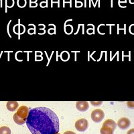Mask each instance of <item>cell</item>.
Listing matches in <instances>:
<instances>
[{"instance_id":"6da1fadb","label":"cell","mask_w":134,"mask_h":134,"mask_svg":"<svg viewBox=\"0 0 134 134\" xmlns=\"http://www.w3.org/2000/svg\"><path fill=\"white\" fill-rule=\"evenodd\" d=\"M26 123L32 134H56L59 131V119L57 114L46 107L32 109Z\"/></svg>"},{"instance_id":"7a4b0ae2","label":"cell","mask_w":134,"mask_h":134,"mask_svg":"<svg viewBox=\"0 0 134 134\" xmlns=\"http://www.w3.org/2000/svg\"><path fill=\"white\" fill-rule=\"evenodd\" d=\"M105 117V113L101 109H95L91 113V119L94 122L96 123H99Z\"/></svg>"},{"instance_id":"3957f363","label":"cell","mask_w":134,"mask_h":134,"mask_svg":"<svg viewBox=\"0 0 134 134\" xmlns=\"http://www.w3.org/2000/svg\"><path fill=\"white\" fill-rule=\"evenodd\" d=\"M75 128L79 131H85L88 128V121L86 119H81L75 123Z\"/></svg>"},{"instance_id":"277c9868","label":"cell","mask_w":134,"mask_h":134,"mask_svg":"<svg viewBox=\"0 0 134 134\" xmlns=\"http://www.w3.org/2000/svg\"><path fill=\"white\" fill-rule=\"evenodd\" d=\"M29 108L26 106H21L18 109L17 111L16 114L24 120L26 121L27 118V116L29 114Z\"/></svg>"},{"instance_id":"5b68a950","label":"cell","mask_w":134,"mask_h":134,"mask_svg":"<svg viewBox=\"0 0 134 134\" xmlns=\"http://www.w3.org/2000/svg\"><path fill=\"white\" fill-rule=\"evenodd\" d=\"M131 125V122L128 118L126 117H122L117 122V125L121 130H126Z\"/></svg>"},{"instance_id":"8992f818","label":"cell","mask_w":134,"mask_h":134,"mask_svg":"<svg viewBox=\"0 0 134 134\" xmlns=\"http://www.w3.org/2000/svg\"><path fill=\"white\" fill-rule=\"evenodd\" d=\"M76 107L79 111H86L89 108V105L88 103L86 101H79L76 103Z\"/></svg>"},{"instance_id":"52a82bcc","label":"cell","mask_w":134,"mask_h":134,"mask_svg":"<svg viewBox=\"0 0 134 134\" xmlns=\"http://www.w3.org/2000/svg\"><path fill=\"white\" fill-rule=\"evenodd\" d=\"M7 109L10 111H14L18 107V103L16 101H9L7 103Z\"/></svg>"},{"instance_id":"ba28073f","label":"cell","mask_w":134,"mask_h":134,"mask_svg":"<svg viewBox=\"0 0 134 134\" xmlns=\"http://www.w3.org/2000/svg\"><path fill=\"white\" fill-rule=\"evenodd\" d=\"M115 130L108 126H102L100 128V134H113Z\"/></svg>"},{"instance_id":"9c48e42d","label":"cell","mask_w":134,"mask_h":134,"mask_svg":"<svg viewBox=\"0 0 134 134\" xmlns=\"http://www.w3.org/2000/svg\"><path fill=\"white\" fill-rule=\"evenodd\" d=\"M103 126L110 127H111L115 130L116 129V127H117V124L113 119H107V120L104 122L103 124Z\"/></svg>"},{"instance_id":"30bf717a","label":"cell","mask_w":134,"mask_h":134,"mask_svg":"<svg viewBox=\"0 0 134 134\" xmlns=\"http://www.w3.org/2000/svg\"><path fill=\"white\" fill-rule=\"evenodd\" d=\"M13 118H14V121H15V124H18V125H23V124H24L26 122V121L21 119V118H20V117H19V116L16 114V113H15V114L14 115V117H13Z\"/></svg>"},{"instance_id":"8fae6325","label":"cell","mask_w":134,"mask_h":134,"mask_svg":"<svg viewBox=\"0 0 134 134\" xmlns=\"http://www.w3.org/2000/svg\"><path fill=\"white\" fill-rule=\"evenodd\" d=\"M12 131L8 127L3 126L0 127V134H11Z\"/></svg>"},{"instance_id":"7c38bea8","label":"cell","mask_w":134,"mask_h":134,"mask_svg":"<svg viewBox=\"0 0 134 134\" xmlns=\"http://www.w3.org/2000/svg\"><path fill=\"white\" fill-rule=\"evenodd\" d=\"M18 5L20 8H24L26 5V0H18Z\"/></svg>"},{"instance_id":"4fadbf2b","label":"cell","mask_w":134,"mask_h":134,"mask_svg":"<svg viewBox=\"0 0 134 134\" xmlns=\"http://www.w3.org/2000/svg\"><path fill=\"white\" fill-rule=\"evenodd\" d=\"M14 0H6V6L11 8V7L14 6Z\"/></svg>"},{"instance_id":"5bb4252c","label":"cell","mask_w":134,"mask_h":134,"mask_svg":"<svg viewBox=\"0 0 134 134\" xmlns=\"http://www.w3.org/2000/svg\"><path fill=\"white\" fill-rule=\"evenodd\" d=\"M127 106L129 107H131V108H133L134 107V102H127Z\"/></svg>"},{"instance_id":"9a60e30c","label":"cell","mask_w":134,"mask_h":134,"mask_svg":"<svg viewBox=\"0 0 134 134\" xmlns=\"http://www.w3.org/2000/svg\"><path fill=\"white\" fill-rule=\"evenodd\" d=\"M48 2H43L42 3H40V6L41 7H47L48 6Z\"/></svg>"},{"instance_id":"2e32d148","label":"cell","mask_w":134,"mask_h":134,"mask_svg":"<svg viewBox=\"0 0 134 134\" xmlns=\"http://www.w3.org/2000/svg\"><path fill=\"white\" fill-rule=\"evenodd\" d=\"M82 5V3L81 2H77L76 0V7H81Z\"/></svg>"},{"instance_id":"e0dca14e","label":"cell","mask_w":134,"mask_h":134,"mask_svg":"<svg viewBox=\"0 0 134 134\" xmlns=\"http://www.w3.org/2000/svg\"><path fill=\"white\" fill-rule=\"evenodd\" d=\"M91 104H93V105H94V106H97V105H100V104H102V102H98V103L91 102Z\"/></svg>"},{"instance_id":"ac0fdd59","label":"cell","mask_w":134,"mask_h":134,"mask_svg":"<svg viewBox=\"0 0 134 134\" xmlns=\"http://www.w3.org/2000/svg\"><path fill=\"white\" fill-rule=\"evenodd\" d=\"M127 134H134V128L133 129H131L130 130H129V131H127Z\"/></svg>"},{"instance_id":"d6986e66","label":"cell","mask_w":134,"mask_h":134,"mask_svg":"<svg viewBox=\"0 0 134 134\" xmlns=\"http://www.w3.org/2000/svg\"><path fill=\"white\" fill-rule=\"evenodd\" d=\"M64 134H76V133H75V132H73V131H66V132H64Z\"/></svg>"},{"instance_id":"ffe728a7","label":"cell","mask_w":134,"mask_h":134,"mask_svg":"<svg viewBox=\"0 0 134 134\" xmlns=\"http://www.w3.org/2000/svg\"><path fill=\"white\" fill-rule=\"evenodd\" d=\"M30 5L31 7H36L37 6V3H30Z\"/></svg>"},{"instance_id":"44dd1931","label":"cell","mask_w":134,"mask_h":134,"mask_svg":"<svg viewBox=\"0 0 134 134\" xmlns=\"http://www.w3.org/2000/svg\"><path fill=\"white\" fill-rule=\"evenodd\" d=\"M37 0H30V3H36Z\"/></svg>"},{"instance_id":"7402d4cb","label":"cell","mask_w":134,"mask_h":134,"mask_svg":"<svg viewBox=\"0 0 134 134\" xmlns=\"http://www.w3.org/2000/svg\"><path fill=\"white\" fill-rule=\"evenodd\" d=\"M56 134H60V133H56Z\"/></svg>"}]
</instances>
